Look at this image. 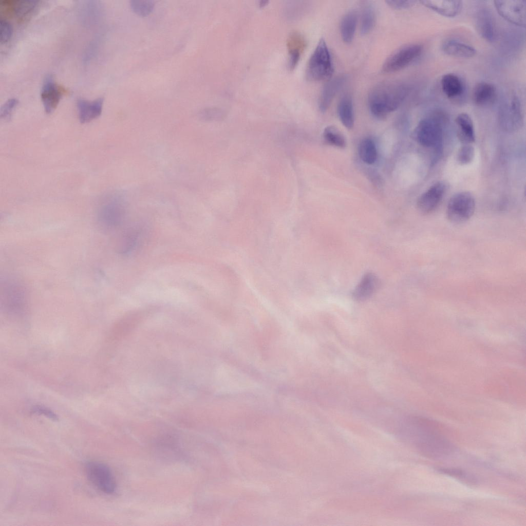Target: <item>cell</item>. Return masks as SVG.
<instances>
[{"label":"cell","instance_id":"1","mask_svg":"<svg viewBox=\"0 0 526 526\" xmlns=\"http://www.w3.org/2000/svg\"><path fill=\"white\" fill-rule=\"evenodd\" d=\"M409 91L408 86L399 81H387L376 85L370 91L368 97L371 114L379 120L385 119L399 108Z\"/></svg>","mask_w":526,"mask_h":526},{"label":"cell","instance_id":"2","mask_svg":"<svg viewBox=\"0 0 526 526\" xmlns=\"http://www.w3.org/2000/svg\"><path fill=\"white\" fill-rule=\"evenodd\" d=\"M445 116L436 111L418 123L414 130L412 137L422 146L433 148L440 152L443 142V122Z\"/></svg>","mask_w":526,"mask_h":526},{"label":"cell","instance_id":"3","mask_svg":"<svg viewBox=\"0 0 526 526\" xmlns=\"http://www.w3.org/2000/svg\"><path fill=\"white\" fill-rule=\"evenodd\" d=\"M333 72L330 50L325 40L321 38L308 61L306 78L309 81L329 80Z\"/></svg>","mask_w":526,"mask_h":526},{"label":"cell","instance_id":"4","mask_svg":"<svg viewBox=\"0 0 526 526\" xmlns=\"http://www.w3.org/2000/svg\"><path fill=\"white\" fill-rule=\"evenodd\" d=\"M475 206V199L472 193L466 191L456 193L447 202V218L455 224L464 223L473 215Z\"/></svg>","mask_w":526,"mask_h":526},{"label":"cell","instance_id":"5","mask_svg":"<svg viewBox=\"0 0 526 526\" xmlns=\"http://www.w3.org/2000/svg\"><path fill=\"white\" fill-rule=\"evenodd\" d=\"M423 46L419 43L404 45L391 53L384 62L382 70L384 73H392L409 66L422 54Z\"/></svg>","mask_w":526,"mask_h":526},{"label":"cell","instance_id":"6","mask_svg":"<svg viewBox=\"0 0 526 526\" xmlns=\"http://www.w3.org/2000/svg\"><path fill=\"white\" fill-rule=\"evenodd\" d=\"M85 469L88 479L98 490L106 494L115 493L117 484L108 466L98 462H89Z\"/></svg>","mask_w":526,"mask_h":526},{"label":"cell","instance_id":"7","mask_svg":"<svg viewBox=\"0 0 526 526\" xmlns=\"http://www.w3.org/2000/svg\"><path fill=\"white\" fill-rule=\"evenodd\" d=\"M494 5L498 13L508 22L520 27L526 24L525 0L495 1Z\"/></svg>","mask_w":526,"mask_h":526},{"label":"cell","instance_id":"8","mask_svg":"<svg viewBox=\"0 0 526 526\" xmlns=\"http://www.w3.org/2000/svg\"><path fill=\"white\" fill-rule=\"evenodd\" d=\"M447 187L446 183L442 181L436 182L431 185L418 198L417 206L418 210L424 214L435 210L442 200Z\"/></svg>","mask_w":526,"mask_h":526},{"label":"cell","instance_id":"9","mask_svg":"<svg viewBox=\"0 0 526 526\" xmlns=\"http://www.w3.org/2000/svg\"><path fill=\"white\" fill-rule=\"evenodd\" d=\"M67 92L64 87L56 83L50 76L47 77L41 92L45 111L47 114L52 112L57 107L62 96Z\"/></svg>","mask_w":526,"mask_h":526},{"label":"cell","instance_id":"10","mask_svg":"<svg viewBox=\"0 0 526 526\" xmlns=\"http://www.w3.org/2000/svg\"><path fill=\"white\" fill-rule=\"evenodd\" d=\"M502 127L506 131L513 132L522 125L523 113L521 103L518 97H512L510 105L501 112L500 120Z\"/></svg>","mask_w":526,"mask_h":526},{"label":"cell","instance_id":"11","mask_svg":"<svg viewBox=\"0 0 526 526\" xmlns=\"http://www.w3.org/2000/svg\"><path fill=\"white\" fill-rule=\"evenodd\" d=\"M346 81L344 76H340L328 80L322 90L318 102L321 112H326L330 107L336 94L341 89Z\"/></svg>","mask_w":526,"mask_h":526},{"label":"cell","instance_id":"12","mask_svg":"<svg viewBox=\"0 0 526 526\" xmlns=\"http://www.w3.org/2000/svg\"><path fill=\"white\" fill-rule=\"evenodd\" d=\"M379 285L378 277L373 273L365 274L352 291V298L356 301H364L369 298Z\"/></svg>","mask_w":526,"mask_h":526},{"label":"cell","instance_id":"13","mask_svg":"<svg viewBox=\"0 0 526 526\" xmlns=\"http://www.w3.org/2000/svg\"><path fill=\"white\" fill-rule=\"evenodd\" d=\"M420 3L426 7L447 17H455L462 8V1L457 0H426L420 1Z\"/></svg>","mask_w":526,"mask_h":526},{"label":"cell","instance_id":"14","mask_svg":"<svg viewBox=\"0 0 526 526\" xmlns=\"http://www.w3.org/2000/svg\"><path fill=\"white\" fill-rule=\"evenodd\" d=\"M457 137L463 144H471L475 141L476 135L473 120L466 113L462 112L455 119Z\"/></svg>","mask_w":526,"mask_h":526},{"label":"cell","instance_id":"15","mask_svg":"<svg viewBox=\"0 0 526 526\" xmlns=\"http://www.w3.org/2000/svg\"><path fill=\"white\" fill-rule=\"evenodd\" d=\"M103 99L99 98L93 101L79 99L77 108L80 121L82 123L89 122L98 118L102 110Z\"/></svg>","mask_w":526,"mask_h":526},{"label":"cell","instance_id":"16","mask_svg":"<svg viewBox=\"0 0 526 526\" xmlns=\"http://www.w3.org/2000/svg\"><path fill=\"white\" fill-rule=\"evenodd\" d=\"M476 28L480 35L489 42L496 38V29L493 18L487 10H481L477 14Z\"/></svg>","mask_w":526,"mask_h":526},{"label":"cell","instance_id":"17","mask_svg":"<svg viewBox=\"0 0 526 526\" xmlns=\"http://www.w3.org/2000/svg\"><path fill=\"white\" fill-rule=\"evenodd\" d=\"M442 50L448 55L461 58H472L477 53L474 47L456 40L445 41L442 45Z\"/></svg>","mask_w":526,"mask_h":526},{"label":"cell","instance_id":"18","mask_svg":"<svg viewBox=\"0 0 526 526\" xmlns=\"http://www.w3.org/2000/svg\"><path fill=\"white\" fill-rule=\"evenodd\" d=\"M496 96V88L487 82L478 83L473 91V100L478 106H485L492 103Z\"/></svg>","mask_w":526,"mask_h":526},{"label":"cell","instance_id":"19","mask_svg":"<svg viewBox=\"0 0 526 526\" xmlns=\"http://www.w3.org/2000/svg\"><path fill=\"white\" fill-rule=\"evenodd\" d=\"M440 82L442 92L449 99H456L464 91L462 81L454 73H448L443 75Z\"/></svg>","mask_w":526,"mask_h":526},{"label":"cell","instance_id":"20","mask_svg":"<svg viewBox=\"0 0 526 526\" xmlns=\"http://www.w3.org/2000/svg\"><path fill=\"white\" fill-rule=\"evenodd\" d=\"M337 113L339 118L345 127L352 129L354 123L353 101L351 96L344 95L340 99L337 105Z\"/></svg>","mask_w":526,"mask_h":526},{"label":"cell","instance_id":"21","mask_svg":"<svg viewBox=\"0 0 526 526\" xmlns=\"http://www.w3.org/2000/svg\"><path fill=\"white\" fill-rule=\"evenodd\" d=\"M305 46L303 36L296 32L292 33L287 40V47L289 54V67L294 69L297 65Z\"/></svg>","mask_w":526,"mask_h":526},{"label":"cell","instance_id":"22","mask_svg":"<svg viewBox=\"0 0 526 526\" xmlns=\"http://www.w3.org/2000/svg\"><path fill=\"white\" fill-rule=\"evenodd\" d=\"M358 22L357 12L351 10L343 17L340 25L341 37L344 42L349 44L353 40Z\"/></svg>","mask_w":526,"mask_h":526},{"label":"cell","instance_id":"23","mask_svg":"<svg viewBox=\"0 0 526 526\" xmlns=\"http://www.w3.org/2000/svg\"><path fill=\"white\" fill-rule=\"evenodd\" d=\"M358 152L361 159L367 164H372L377 160V147L374 141L370 138L363 139L360 142Z\"/></svg>","mask_w":526,"mask_h":526},{"label":"cell","instance_id":"24","mask_svg":"<svg viewBox=\"0 0 526 526\" xmlns=\"http://www.w3.org/2000/svg\"><path fill=\"white\" fill-rule=\"evenodd\" d=\"M323 138L324 142L328 145L341 148H344L346 146L345 137L335 126H327L324 130Z\"/></svg>","mask_w":526,"mask_h":526},{"label":"cell","instance_id":"25","mask_svg":"<svg viewBox=\"0 0 526 526\" xmlns=\"http://www.w3.org/2000/svg\"><path fill=\"white\" fill-rule=\"evenodd\" d=\"M375 22V12L373 6L366 4L363 7L361 17L360 32L363 35L368 34L373 28Z\"/></svg>","mask_w":526,"mask_h":526},{"label":"cell","instance_id":"26","mask_svg":"<svg viewBox=\"0 0 526 526\" xmlns=\"http://www.w3.org/2000/svg\"><path fill=\"white\" fill-rule=\"evenodd\" d=\"M138 236V233L135 229L128 230L122 238L121 252L126 253L131 250L136 243Z\"/></svg>","mask_w":526,"mask_h":526},{"label":"cell","instance_id":"27","mask_svg":"<svg viewBox=\"0 0 526 526\" xmlns=\"http://www.w3.org/2000/svg\"><path fill=\"white\" fill-rule=\"evenodd\" d=\"M474 156V147L471 144H463L458 151L457 159L459 164L466 165L473 161Z\"/></svg>","mask_w":526,"mask_h":526},{"label":"cell","instance_id":"28","mask_svg":"<svg viewBox=\"0 0 526 526\" xmlns=\"http://www.w3.org/2000/svg\"><path fill=\"white\" fill-rule=\"evenodd\" d=\"M130 6L133 10L137 14L145 16L153 10L154 2L152 1H132Z\"/></svg>","mask_w":526,"mask_h":526},{"label":"cell","instance_id":"29","mask_svg":"<svg viewBox=\"0 0 526 526\" xmlns=\"http://www.w3.org/2000/svg\"><path fill=\"white\" fill-rule=\"evenodd\" d=\"M12 33L11 24L6 20H0V42L5 43L10 39Z\"/></svg>","mask_w":526,"mask_h":526},{"label":"cell","instance_id":"30","mask_svg":"<svg viewBox=\"0 0 526 526\" xmlns=\"http://www.w3.org/2000/svg\"><path fill=\"white\" fill-rule=\"evenodd\" d=\"M387 5L395 10H401L410 8L417 2L415 1L388 0L385 1Z\"/></svg>","mask_w":526,"mask_h":526},{"label":"cell","instance_id":"31","mask_svg":"<svg viewBox=\"0 0 526 526\" xmlns=\"http://www.w3.org/2000/svg\"><path fill=\"white\" fill-rule=\"evenodd\" d=\"M17 100L15 99L8 100L2 106L1 109V117L3 118H8L11 114V112L17 104Z\"/></svg>","mask_w":526,"mask_h":526},{"label":"cell","instance_id":"32","mask_svg":"<svg viewBox=\"0 0 526 526\" xmlns=\"http://www.w3.org/2000/svg\"><path fill=\"white\" fill-rule=\"evenodd\" d=\"M31 412L33 414L43 415L53 421H57L58 420V416L56 414L49 408L44 406H35L32 408Z\"/></svg>","mask_w":526,"mask_h":526}]
</instances>
